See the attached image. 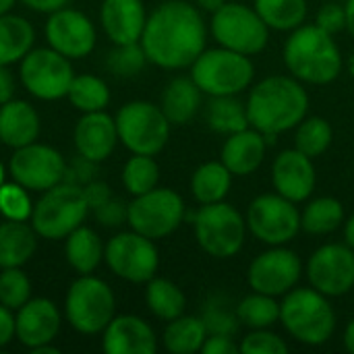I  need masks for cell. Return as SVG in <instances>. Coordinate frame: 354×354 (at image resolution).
<instances>
[{
	"label": "cell",
	"instance_id": "6da1fadb",
	"mask_svg": "<svg viewBox=\"0 0 354 354\" xmlns=\"http://www.w3.org/2000/svg\"><path fill=\"white\" fill-rule=\"evenodd\" d=\"M209 27L197 4L187 0H166L147 15L139 39L147 62L166 68H189L205 50Z\"/></svg>",
	"mask_w": 354,
	"mask_h": 354
},
{
	"label": "cell",
	"instance_id": "7a4b0ae2",
	"mask_svg": "<svg viewBox=\"0 0 354 354\" xmlns=\"http://www.w3.org/2000/svg\"><path fill=\"white\" fill-rule=\"evenodd\" d=\"M245 106L249 127L274 143L278 135L292 131L309 114V93L305 83L292 75H272L249 87Z\"/></svg>",
	"mask_w": 354,
	"mask_h": 354
},
{
	"label": "cell",
	"instance_id": "3957f363",
	"mask_svg": "<svg viewBox=\"0 0 354 354\" xmlns=\"http://www.w3.org/2000/svg\"><path fill=\"white\" fill-rule=\"evenodd\" d=\"M282 58L288 73L305 85H330L340 77L344 66V56L334 35L315 23H303L290 31Z\"/></svg>",
	"mask_w": 354,
	"mask_h": 354
},
{
	"label": "cell",
	"instance_id": "277c9868",
	"mask_svg": "<svg viewBox=\"0 0 354 354\" xmlns=\"http://www.w3.org/2000/svg\"><path fill=\"white\" fill-rule=\"evenodd\" d=\"M280 324L297 342L305 346H322L334 338L338 315L330 297L311 286H297L280 301Z\"/></svg>",
	"mask_w": 354,
	"mask_h": 354
},
{
	"label": "cell",
	"instance_id": "5b68a950",
	"mask_svg": "<svg viewBox=\"0 0 354 354\" xmlns=\"http://www.w3.org/2000/svg\"><path fill=\"white\" fill-rule=\"evenodd\" d=\"M189 68L191 79L207 97L241 95L255 79V64L251 56L222 46L205 48Z\"/></svg>",
	"mask_w": 354,
	"mask_h": 354
},
{
	"label": "cell",
	"instance_id": "8992f818",
	"mask_svg": "<svg viewBox=\"0 0 354 354\" xmlns=\"http://www.w3.org/2000/svg\"><path fill=\"white\" fill-rule=\"evenodd\" d=\"M195 241L214 259H232L247 241V220L226 199L201 205L193 216Z\"/></svg>",
	"mask_w": 354,
	"mask_h": 354
},
{
	"label": "cell",
	"instance_id": "52a82bcc",
	"mask_svg": "<svg viewBox=\"0 0 354 354\" xmlns=\"http://www.w3.org/2000/svg\"><path fill=\"white\" fill-rule=\"evenodd\" d=\"M87 214L89 205L83 187L62 180L41 193L39 201L33 203L29 220L39 239L62 241L85 222Z\"/></svg>",
	"mask_w": 354,
	"mask_h": 354
},
{
	"label": "cell",
	"instance_id": "ba28073f",
	"mask_svg": "<svg viewBox=\"0 0 354 354\" xmlns=\"http://www.w3.org/2000/svg\"><path fill=\"white\" fill-rule=\"evenodd\" d=\"M64 315L68 326L85 336H95L116 315V297L108 282L93 274L79 276L64 299Z\"/></svg>",
	"mask_w": 354,
	"mask_h": 354
},
{
	"label": "cell",
	"instance_id": "9c48e42d",
	"mask_svg": "<svg viewBox=\"0 0 354 354\" xmlns=\"http://www.w3.org/2000/svg\"><path fill=\"white\" fill-rule=\"evenodd\" d=\"M118 141L141 156H158L170 139V120L164 110L145 100H133L120 106L114 116Z\"/></svg>",
	"mask_w": 354,
	"mask_h": 354
},
{
	"label": "cell",
	"instance_id": "30bf717a",
	"mask_svg": "<svg viewBox=\"0 0 354 354\" xmlns=\"http://www.w3.org/2000/svg\"><path fill=\"white\" fill-rule=\"evenodd\" d=\"M207 27L218 46L247 56L263 52L270 41V27L253 6L243 2H226L212 15Z\"/></svg>",
	"mask_w": 354,
	"mask_h": 354
},
{
	"label": "cell",
	"instance_id": "8fae6325",
	"mask_svg": "<svg viewBox=\"0 0 354 354\" xmlns=\"http://www.w3.org/2000/svg\"><path fill=\"white\" fill-rule=\"evenodd\" d=\"M185 199L174 189L156 187L143 195L133 197V201L129 203L127 224L131 226V230L151 241H160L176 232L178 226L185 222Z\"/></svg>",
	"mask_w": 354,
	"mask_h": 354
},
{
	"label": "cell",
	"instance_id": "7c38bea8",
	"mask_svg": "<svg viewBox=\"0 0 354 354\" xmlns=\"http://www.w3.org/2000/svg\"><path fill=\"white\" fill-rule=\"evenodd\" d=\"M245 220L249 234L268 247L288 245L301 232V209L278 193L257 195L249 203Z\"/></svg>",
	"mask_w": 354,
	"mask_h": 354
},
{
	"label": "cell",
	"instance_id": "4fadbf2b",
	"mask_svg": "<svg viewBox=\"0 0 354 354\" xmlns=\"http://www.w3.org/2000/svg\"><path fill=\"white\" fill-rule=\"evenodd\" d=\"M71 58L62 56L54 48H31L19 62L21 85L37 100L54 102L68 93L73 81Z\"/></svg>",
	"mask_w": 354,
	"mask_h": 354
},
{
	"label": "cell",
	"instance_id": "5bb4252c",
	"mask_svg": "<svg viewBox=\"0 0 354 354\" xmlns=\"http://www.w3.org/2000/svg\"><path fill=\"white\" fill-rule=\"evenodd\" d=\"M104 261L114 276L133 284H147L160 268L156 241L129 230L114 234L104 247Z\"/></svg>",
	"mask_w": 354,
	"mask_h": 354
},
{
	"label": "cell",
	"instance_id": "9a60e30c",
	"mask_svg": "<svg viewBox=\"0 0 354 354\" xmlns=\"http://www.w3.org/2000/svg\"><path fill=\"white\" fill-rule=\"evenodd\" d=\"M311 288L330 299L344 297L354 290V249L346 243H326L317 247L305 266Z\"/></svg>",
	"mask_w": 354,
	"mask_h": 354
},
{
	"label": "cell",
	"instance_id": "2e32d148",
	"mask_svg": "<svg viewBox=\"0 0 354 354\" xmlns=\"http://www.w3.org/2000/svg\"><path fill=\"white\" fill-rule=\"evenodd\" d=\"M303 278V259L292 251L282 247H270L259 253L247 270V284L253 292H263L270 297H284L299 286Z\"/></svg>",
	"mask_w": 354,
	"mask_h": 354
},
{
	"label": "cell",
	"instance_id": "e0dca14e",
	"mask_svg": "<svg viewBox=\"0 0 354 354\" xmlns=\"http://www.w3.org/2000/svg\"><path fill=\"white\" fill-rule=\"evenodd\" d=\"M64 170L66 162L62 153L52 145L37 141L15 149L8 162V174L12 176V180L35 193H44L54 185L62 183Z\"/></svg>",
	"mask_w": 354,
	"mask_h": 354
},
{
	"label": "cell",
	"instance_id": "ac0fdd59",
	"mask_svg": "<svg viewBox=\"0 0 354 354\" xmlns=\"http://www.w3.org/2000/svg\"><path fill=\"white\" fill-rule=\"evenodd\" d=\"M48 46L71 60L85 58L93 52L97 33L93 21L77 8H60L48 17L46 23Z\"/></svg>",
	"mask_w": 354,
	"mask_h": 354
},
{
	"label": "cell",
	"instance_id": "d6986e66",
	"mask_svg": "<svg viewBox=\"0 0 354 354\" xmlns=\"http://www.w3.org/2000/svg\"><path fill=\"white\" fill-rule=\"evenodd\" d=\"M272 185L278 195L295 201L297 205L305 203L311 199L317 185L313 158L305 156L297 147L280 151L272 162Z\"/></svg>",
	"mask_w": 354,
	"mask_h": 354
},
{
	"label": "cell",
	"instance_id": "ffe728a7",
	"mask_svg": "<svg viewBox=\"0 0 354 354\" xmlns=\"http://www.w3.org/2000/svg\"><path fill=\"white\" fill-rule=\"evenodd\" d=\"M60 324L62 315L50 299L31 297L21 309H17L15 336L25 348L33 351L41 344L54 342L60 332Z\"/></svg>",
	"mask_w": 354,
	"mask_h": 354
},
{
	"label": "cell",
	"instance_id": "44dd1931",
	"mask_svg": "<svg viewBox=\"0 0 354 354\" xmlns=\"http://www.w3.org/2000/svg\"><path fill=\"white\" fill-rule=\"evenodd\" d=\"M102 348L106 354H153L158 336L139 315H114L102 332Z\"/></svg>",
	"mask_w": 354,
	"mask_h": 354
},
{
	"label": "cell",
	"instance_id": "7402d4cb",
	"mask_svg": "<svg viewBox=\"0 0 354 354\" xmlns=\"http://www.w3.org/2000/svg\"><path fill=\"white\" fill-rule=\"evenodd\" d=\"M73 141L79 156L100 164L108 160L118 145L116 120L104 110L85 112L75 124Z\"/></svg>",
	"mask_w": 354,
	"mask_h": 354
},
{
	"label": "cell",
	"instance_id": "603a6c76",
	"mask_svg": "<svg viewBox=\"0 0 354 354\" xmlns=\"http://www.w3.org/2000/svg\"><path fill=\"white\" fill-rule=\"evenodd\" d=\"M100 23L112 44H135L143 35L147 10L143 0H104Z\"/></svg>",
	"mask_w": 354,
	"mask_h": 354
},
{
	"label": "cell",
	"instance_id": "cb8c5ba5",
	"mask_svg": "<svg viewBox=\"0 0 354 354\" xmlns=\"http://www.w3.org/2000/svg\"><path fill=\"white\" fill-rule=\"evenodd\" d=\"M268 137L253 127H247L239 133L226 137L220 160L234 176H251L266 160Z\"/></svg>",
	"mask_w": 354,
	"mask_h": 354
},
{
	"label": "cell",
	"instance_id": "d4e9b609",
	"mask_svg": "<svg viewBox=\"0 0 354 354\" xmlns=\"http://www.w3.org/2000/svg\"><path fill=\"white\" fill-rule=\"evenodd\" d=\"M39 135V114L25 100H10L0 106V141L19 149L33 143Z\"/></svg>",
	"mask_w": 354,
	"mask_h": 354
},
{
	"label": "cell",
	"instance_id": "484cf974",
	"mask_svg": "<svg viewBox=\"0 0 354 354\" xmlns=\"http://www.w3.org/2000/svg\"><path fill=\"white\" fill-rule=\"evenodd\" d=\"M203 104V91L189 77H174L162 91L160 108L164 110L170 124H189Z\"/></svg>",
	"mask_w": 354,
	"mask_h": 354
},
{
	"label": "cell",
	"instance_id": "4316f807",
	"mask_svg": "<svg viewBox=\"0 0 354 354\" xmlns=\"http://www.w3.org/2000/svg\"><path fill=\"white\" fill-rule=\"evenodd\" d=\"M37 249V232L21 220H4L0 224V270L23 268Z\"/></svg>",
	"mask_w": 354,
	"mask_h": 354
},
{
	"label": "cell",
	"instance_id": "83f0119b",
	"mask_svg": "<svg viewBox=\"0 0 354 354\" xmlns=\"http://www.w3.org/2000/svg\"><path fill=\"white\" fill-rule=\"evenodd\" d=\"M104 247L106 245H102V239L97 236V232L81 224L66 236L64 257L79 276L93 274L104 261Z\"/></svg>",
	"mask_w": 354,
	"mask_h": 354
},
{
	"label": "cell",
	"instance_id": "f1b7e54d",
	"mask_svg": "<svg viewBox=\"0 0 354 354\" xmlns=\"http://www.w3.org/2000/svg\"><path fill=\"white\" fill-rule=\"evenodd\" d=\"M234 174L224 166L222 160L203 162L191 176V193L199 205L224 201L232 189Z\"/></svg>",
	"mask_w": 354,
	"mask_h": 354
},
{
	"label": "cell",
	"instance_id": "f546056e",
	"mask_svg": "<svg viewBox=\"0 0 354 354\" xmlns=\"http://www.w3.org/2000/svg\"><path fill=\"white\" fill-rule=\"evenodd\" d=\"M344 220L346 216L340 199L330 195L307 199L305 207L301 209V232H307L311 236H328L342 228Z\"/></svg>",
	"mask_w": 354,
	"mask_h": 354
},
{
	"label": "cell",
	"instance_id": "4dcf8cb0",
	"mask_svg": "<svg viewBox=\"0 0 354 354\" xmlns=\"http://www.w3.org/2000/svg\"><path fill=\"white\" fill-rule=\"evenodd\" d=\"M35 44L33 25L21 15H0V64L10 66L21 62Z\"/></svg>",
	"mask_w": 354,
	"mask_h": 354
},
{
	"label": "cell",
	"instance_id": "1f68e13d",
	"mask_svg": "<svg viewBox=\"0 0 354 354\" xmlns=\"http://www.w3.org/2000/svg\"><path fill=\"white\" fill-rule=\"evenodd\" d=\"M145 303L151 315H156L162 322H172L180 317L187 309V297L183 288L172 280L158 276H153L145 284Z\"/></svg>",
	"mask_w": 354,
	"mask_h": 354
},
{
	"label": "cell",
	"instance_id": "d6a6232c",
	"mask_svg": "<svg viewBox=\"0 0 354 354\" xmlns=\"http://www.w3.org/2000/svg\"><path fill=\"white\" fill-rule=\"evenodd\" d=\"M207 338V330L199 315H180L168 322L162 342L164 348L172 354L201 353V346Z\"/></svg>",
	"mask_w": 354,
	"mask_h": 354
},
{
	"label": "cell",
	"instance_id": "836d02e7",
	"mask_svg": "<svg viewBox=\"0 0 354 354\" xmlns=\"http://www.w3.org/2000/svg\"><path fill=\"white\" fill-rule=\"evenodd\" d=\"M253 8L270 31H295L307 19V0H255Z\"/></svg>",
	"mask_w": 354,
	"mask_h": 354
},
{
	"label": "cell",
	"instance_id": "e575fe53",
	"mask_svg": "<svg viewBox=\"0 0 354 354\" xmlns=\"http://www.w3.org/2000/svg\"><path fill=\"white\" fill-rule=\"evenodd\" d=\"M207 124L218 135H232L249 127L247 106L239 95H220L209 97L207 104Z\"/></svg>",
	"mask_w": 354,
	"mask_h": 354
},
{
	"label": "cell",
	"instance_id": "d590c367",
	"mask_svg": "<svg viewBox=\"0 0 354 354\" xmlns=\"http://www.w3.org/2000/svg\"><path fill=\"white\" fill-rule=\"evenodd\" d=\"M73 108L79 112H100L106 110L110 102V87L97 75H75L66 93Z\"/></svg>",
	"mask_w": 354,
	"mask_h": 354
},
{
	"label": "cell",
	"instance_id": "8d00e7d4",
	"mask_svg": "<svg viewBox=\"0 0 354 354\" xmlns=\"http://www.w3.org/2000/svg\"><path fill=\"white\" fill-rule=\"evenodd\" d=\"M236 315L241 326L249 330H266L280 324V303L276 297L251 290V295L236 303Z\"/></svg>",
	"mask_w": 354,
	"mask_h": 354
},
{
	"label": "cell",
	"instance_id": "74e56055",
	"mask_svg": "<svg viewBox=\"0 0 354 354\" xmlns=\"http://www.w3.org/2000/svg\"><path fill=\"white\" fill-rule=\"evenodd\" d=\"M334 141V129L324 116H305L295 127V147L309 158L324 156Z\"/></svg>",
	"mask_w": 354,
	"mask_h": 354
},
{
	"label": "cell",
	"instance_id": "f35d334b",
	"mask_svg": "<svg viewBox=\"0 0 354 354\" xmlns=\"http://www.w3.org/2000/svg\"><path fill=\"white\" fill-rule=\"evenodd\" d=\"M158 183H160V166H158L153 156L133 153L124 162V166H122V185L133 197L156 189Z\"/></svg>",
	"mask_w": 354,
	"mask_h": 354
},
{
	"label": "cell",
	"instance_id": "ab89813d",
	"mask_svg": "<svg viewBox=\"0 0 354 354\" xmlns=\"http://www.w3.org/2000/svg\"><path fill=\"white\" fill-rule=\"evenodd\" d=\"M199 317H201L207 334L236 336V332L241 328V322L236 315V305H232L226 295H212L203 303Z\"/></svg>",
	"mask_w": 354,
	"mask_h": 354
},
{
	"label": "cell",
	"instance_id": "60d3db41",
	"mask_svg": "<svg viewBox=\"0 0 354 354\" xmlns=\"http://www.w3.org/2000/svg\"><path fill=\"white\" fill-rule=\"evenodd\" d=\"M147 64V56L139 41L135 44H114V50L108 52L106 66L112 75L129 79L139 75Z\"/></svg>",
	"mask_w": 354,
	"mask_h": 354
},
{
	"label": "cell",
	"instance_id": "b9f144b4",
	"mask_svg": "<svg viewBox=\"0 0 354 354\" xmlns=\"http://www.w3.org/2000/svg\"><path fill=\"white\" fill-rule=\"evenodd\" d=\"M31 280L21 268L0 270V303L10 311L21 309L31 299Z\"/></svg>",
	"mask_w": 354,
	"mask_h": 354
},
{
	"label": "cell",
	"instance_id": "7bdbcfd3",
	"mask_svg": "<svg viewBox=\"0 0 354 354\" xmlns=\"http://www.w3.org/2000/svg\"><path fill=\"white\" fill-rule=\"evenodd\" d=\"M33 212V203L29 191L19 183H4L0 187V214L4 220H21L29 222Z\"/></svg>",
	"mask_w": 354,
	"mask_h": 354
},
{
	"label": "cell",
	"instance_id": "ee69618b",
	"mask_svg": "<svg viewBox=\"0 0 354 354\" xmlns=\"http://www.w3.org/2000/svg\"><path fill=\"white\" fill-rule=\"evenodd\" d=\"M241 353L245 354H284L288 353L286 340L272 332V328L266 330H251L239 344Z\"/></svg>",
	"mask_w": 354,
	"mask_h": 354
},
{
	"label": "cell",
	"instance_id": "f6af8a7d",
	"mask_svg": "<svg viewBox=\"0 0 354 354\" xmlns=\"http://www.w3.org/2000/svg\"><path fill=\"white\" fill-rule=\"evenodd\" d=\"M315 25L322 27L324 31H328L330 35H336L340 31L346 29V8L344 4L338 2H328L319 8Z\"/></svg>",
	"mask_w": 354,
	"mask_h": 354
},
{
	"label": "cell",
	"instance_id": "bcb514c9",
	"mask_svg": "<svg viewBox=\"0 0 354 354\" xmlns=\"http://www.w3.org/2000/svg\"><path fill=\"white\" fill-rule=\"evenodd\" d=\"M127 214H129V203H124L118 197H110L104 205H100L97 209H93L95 220L106 226V228H118L127 222Z\"/></svg>",
	"mask_w": 354,
	"mask_h": 354
},
{
	"label": "cell",
	"instance_id": "7dc6e473",
	"mask_svg": "<svg viewBox=\"0 0 354 354\" xmlns=\"http://www.w3.org/2000/svg\"><path fill=\"white\" fill-rule=\"evenodd\" d=\"M95 162L83 158V156H77V160H73L71 164H66V170H64V183H71V185H77V187H85L87 183H91L95 178Z\"/></svg>",
	"mask_w": 354,
	"mask_h": 354
},
{
	"label": "cell",
	"instance_id": "c3c4849f",
	"mask_svg": "<svg viewBox=\"0 0 354 354\" xmlns=\"http://www.w3.org/2000/svg\"><path fill=\"white\" fill-rule=\"evenodd\" d=\"M239 342L234 336H224V334H207L201 353L203 354H234L239 353Z\"/></svg>",
	"mask_w": 354,
	"mask_h": 354
},
{
	"label": "cell",
	"instance_id": "681fc988",
	"mask_svg": "<svg viewBox=\"0 0 354 354\" xmlns=\"http://www.w3.org/2000/svg\"><path fill=\"white\" fill-rule=\"evenodd\" d=\"M83 195H85V199H87L89 212H93V209H97L100 205H104V203L112 197V191H110V187H108L104 180L93 178L91 183H87V185L83 187Z\"/></svg>",
	"mask_w": 354,
	"mask_h": 354
},
{
	"label": "cell",
	"instance_id": "f907efd6",
	"mask_svg": "<svg viewBox=\"0 0 354 354\" xmlns=\"http://www.w3.org/2000/svg\"><path fill=\"white\" fill-rule=\"evenodd\" d=\"M15 315L8 307L0 303V348L15 340Z\"/></svg>",
	"mask_w": 354,
	"mask_h": 354
},
{
	"label": "cell",
	"instance_id": "816d5d0a",
	"mask_svg": "<svg viewBox=\"0 0 354 354\" xmlns=\"http://www.w3.org/2000/svg\"><path fill=\"white\" fill-rule=\"evenodd\" d=\"M15 89H17V83H15L10 66L0 64V106L15 97Z\"/></svg>",
	"mask_w": 354,
	"mask_h": 354
},
{
	"label": "cell",
	"instance_id": "f5cc1de1",
	"mask_svg": "<svg viewBox=\"0 0 354 354\" xmlns=\"http://www.w3.org/2000/svg\"><path fill=\"white\" fill-rule=\"evenodd\" d=\"M27 8L35 10V12H44V15H52L60 8H64L71 0H21Z\"/></svg>",
	"mask_w": 354,
	"mask_h": 354
},
{
	"label": "cell",
	"instance_id": "db71d44e",
	"mask_svg": "<svg viewBox=\"0 0 354 354\" xmlns=\"http://www.w3.org/2000/svg\"><path fill=\"white\" fill-rule=\"evenodd\" d=\"M197 8L201 12H207V15H214L218 8H222L226 4V0H195Z\"/></svg>",
	"mask_w": 354,
	"mask_h": 354
},
{
	"label": "cell",
	"instance_id": "11a10c76",
	"mask_svg": "<svg viewBox=\"0 0 354 354\" xmlns=\"http://www.w3.org/2000/svg\"><path fill=\"white\" fill-rule=\"evenodd\" d=\"M342 344L346 348V353L354 354V317L346 324L344 328V334H342Z\"/></svg>",
	"mask_w": 354,
	"mask_h": 354
},
{
	"label": "cell",
	"instance_id": "9f6ffc18",
	"mask_svg": "<svg viewBox=\"0 0 354 354\" xmlns=\"http://www.w3.org/2000/svg\"><path fill=\"white\" fill-rule=\"evenodd\" d=\"M342 230H344V243H346L351 249H354V214L344 220Z\"/></svg>",
	"mask_w": 354,
	"mask_h": 354
},
{
	"label": "cell",
	"instance_id": "6f0895ef",
	"mask_svg": "<svg viewBox=\"0 0 354 354\" xmlns=\"http://www.w3.org/2000/svg\"><path fill=\"white\" fill-rule=\"evenodd\" d=\"M344 8H346V31L351 33V37H354V0H346Z\"/></svg>",
	"mask_w": 354,
	"mask_h": 354
},
{
	"label": "cell",
	"instance_id": "680465c9",
	"mask_svg": "<svg viewBox=\"0 0 354 354\" xmlns=\"http://www.w3.org/2000/svg\"><path fill=\"white\" fill-rule=\"evenodd\" d=\"M31 353H33V354H58L60 351H58L56 346H52V342H50V344H41V346L33 348Z\"/></svg>",
	"mask_w": 354,
	"mask_h": 354
},
{
	"label": "cell",
	"instance_id": "91938a15",
	"mask_svg": "<svg viewBox=\"0 0 354 354\" xmlns=\"http://www.w3.org/2000/svg\"><path fill=\"white\" fill-rule=\"evenodd\" d=\"M15 2H17V0H0V15L10 12V8L15 6Z\"/></svg>",
	"mask_w": 354,
	"mask_h": 354
},
{
	"label": "cell",
	"instance_id": "94428289",
	"mask_svg": "<svg viewBox=\"0 0 354 354\" xmlns=\"http://www.w3.org/2000/svg\"><path fill=\"white\" fill-rule=\"evenodd\" d=\"M4 174H6V172H4V166L0 164V187L4 185Z\"/></svg>",
	"mask_w": 354,
	"mask_h": 354
},
{
	"label": "cell",
	"instance_id": "6125c7cd",
	"mask_svg": "<svg viewBox=\"0 0 354 354\" xmlns=\"http://www.w3.org/2000/svg\"><path fill=\"white\" fill-rule=\"evenodd\" d=\"M351 68H353V75H354V58H353V66H351Z\"/></svg>",
	"mask_w": 354,
	"mask_h": 354
},
{
	"label": "cell",
	"instance_id": "be15d7a7",
	"mask_svg": "<svg viewBox=\"0 0 354 354\" xmlns=\"http://www.w3.org/2000/svg\"><path fill=\"white\" fill-rule=\"evenodd\" d=\"M353 170H354V160H353Z\"/></svg>",
	"mask_w": 354,
	"mask_h": 354
}]
</instances>
